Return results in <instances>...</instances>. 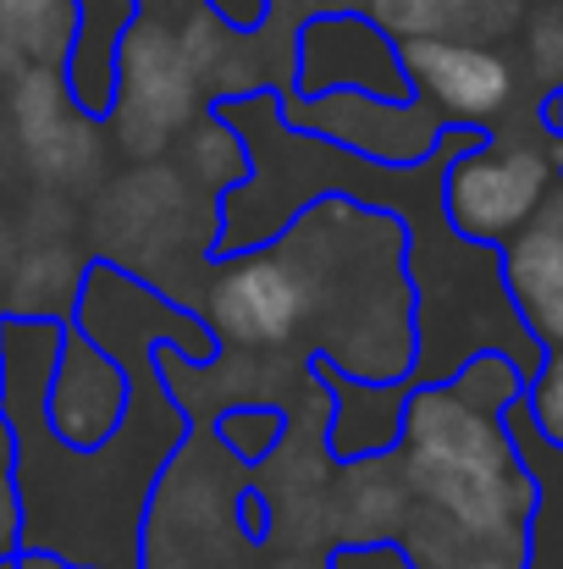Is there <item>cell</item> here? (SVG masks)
Returning <instances> with one entry per match:
<instances>
[{
    "label": "cell",
    "instance_id": "cell-14",
    "mask_svg": "<svg viewBox=\"0 0 563 569\" xmlns=\"http://www.w3.org/2000/svg\"><path fill=\"white\" fill-rule=\"evenodd\" d=\"M72 33V0H0V39L33 61V67H61Z\"/></svg>",
    "mask_w": 563,
    "mask_h": 569
},
{
    "label": "cell",
    "instance_id": "cell-10",
    "mask_svg": "<svg viewBox=\"0 0 563 569\" xmlns=\"http://www.w3.org/2000/svg\"><path fill=\"white\" fill-rule=\"evenodd\" d=\"M17 133L33 156V167L44 161V172L67 178L78 172V161L89 167L94 161V117H83L72 100H67V83H61V67H22L17 78Z\"/></svg>",
    "mask_w": 563,
    "mask_h": 569
},
{
    "label": "cell",
    "instance_id": "cell-1",
    "mask_svg": "<svg viewBox=\"0 0 563 569\" xmlns=\"http://www.w3.org/2000/svg\"><path fill=\"white\" fill-rule=\"evenodd\" d=\"M72 321L128 371V409L100 448H67L50 431L44 387L61 343L56 316H0V420L11 426V481L22 503V553L67 569H144V520L161 465L183 448L188 403L155 371L172 343L215 366V332L111 260H89Z\"/></svg>",
    "mask_w": 563,
    "mask_h": 569
},
{
    "label": "cell",
    "instance_id": "cell-5",
    "mask_svg": "<svg viewBox=\"0 0 563 569\" xmlns=\"http://www.w3.org/2000/svg\"><path fill=\"white\" fill-rule=\"evenodd\" d=\"M204 106V78L193 72L183 39L167 22H128L117 50V94H111V128L122 150L155 156L167 139H178Z\"/></svg>",
    "mask_w": 563,
    "mask_h": 569
},
{
    "label": "cell",
    "instance_id": "cell-24",
    "mask_svg": "<svg viewBox=\"0 0 563 569\" xmlns=\"http://www.w3.org/2000/svg\"><path fill=\"white\" fill-rule=\"evenodd\" d=\"M11 476V426L0 420V481Z\"/></svg>",
    "mask_w": 563,
    "mask_h": 569
},
{
    "label": "cell",
    "instance_id": "cell-9",
    "mask_svg": "<svg viewBox=\"0 0 563 569\" xmlns=\"http://www.w3.org/2000/svg\"><path fill=\"white\" fill-rule=\"evenodd\" d=\"M122 409H128V371H122V360L67 316L56 360H50V387H44L50 431L67 448H100L117 431Z\"/></svg>",
    "mask_w": 563,
    "mask_h": 569
},
{
    "label": "cell",
    "instance_id": "cell-11",
    "mask_svg": "<svg viewBox=\"0 0 563 569\" xmlns=\"http://www.w3.org/2000/svg\"><path fill=\"white\" fill-rule=\"evenodd\" d=\"M310 377H321V387L338 398L332 409V453L349 465V459H365V453H386L398 442V426H403V392L409 381H371V377H349L332 355L310 349L304 360Z\"/></svg>",
    "mask_w": 563,
    "mask_h": 569
},
{
    "label": "cell",
    "instance_id": "cell-2",
    "mask_svg": "<svg viewBox=\"0 0 563 569\" xmlns=\"http://www.w3.org/2000/svg\"><path fill=\"white\" fill-rule=\"evenodd\" d=\"M398 470L431 515L481 542H531L536 481L497 409L470 403L453 381H420L403 392Z\"/></svg>",
    "mask_w": 563,
    "mask_h": 569
},
{
    "label": "cell",
    "instance_id": "cell-4",
    "mask_svg": "<svg viewBox=\"0 0 563 569\" xmlns=\"http://www.w3.org/2000/svg\"><path fill=\"white\" fill-rule=\"evenodd\" d=\"M559 161L536 139H514L497 122L459 144L442 167V216L470 243H503L514 238L553 189Z\"/></svg>",
    "mask_w": 563,
    "mask_h": 569
},
{
    "label": "cell",
    "instance_id": "cell-17",
    "mask_svg": "<svg viewBox=\"0 0 563 569\" xmlns=\"http://www.w3.org/2000/svg\"><path fill=\"white\" fill-rule=\"evenodd\" d=\"M215 437H221L243 465H260V459L282 442V415H277L271 403H238V409H227V415H221Z\"/></svg>",
    "mask_w": 563,
    "mask_h": 569
},
{
    "label": "cell",
    "instance_id": "cell-13",
    "mask_svg": "<svg viewBox=\"0 0 563 569\" xmlns=\"http://www.w3.org/2000/svg\"><path fill=\"white\" fill-rule=\"evenodd\" d=\"M497 271H503L509 305L525 321V332L542 349L563 343V238L559 232H547L542 221H525L514 238L497 243Z\"/></svg>",
    "mask_w": 563,
    "mask_h": 569
},
{
    "label": "cell",
    "instance_id": "cell-12",
    "mask_svg": "<svg viewBox=\"0 0 563 569\" xmlns=\"http://www.w3.org/2000/svg\"><path fill=\"white\" fill-rule=\"evenodd\" d=\"M139 17V0H72V33H67V56H61V83L67 100L83 117H105L111 94H117V50L128 22Z\"/></svg>",
    "mask_w": 563,
    "mask_h": 569
},
{
    "label": "cell",
    "instance_id": "cell-6",
    "mask_svg": "<svg viewBox=\"0 0 563 569\" xmlns=\"http://www.w3.org/2000/svg\"><path fill=\"white\" fill-rule=\"evenodd\" d=\"M282 106V122L293 133H315V139H332L365 161H381V167H414L425 161L442 133L453 122H442L425 100H381V94H365V89H321V94H277Z\"/></svg>",
    "mask_w": 563,
    "mask_h": 569
},
{
    "label": "cell",
    "instance_id": "cell-7",
    "mask_svg": "<svg viewBox=\"0 0 563 569\" xmlns=\"http://www.w3.org/2000/svg\"><path fill=\"white\" fill-rule=\"evenodd\" d=\"M409 89L453 128H492L514 106V61L481 39L459 33H409L398 39Z\"/></svg>",
    "mask_w": 563,
    "mask_h": 569
},
{
    "label": "cell",
    "instance_id": "cell-25",
    "mask_svg": "<svg viewBox=\"0 0 563 569\" xmlns=\"http://www.w3.org/2000/svg\"><path fill=\"white\" fill-rule=\"evenodd\" d=\"M0 569H22V565H17V559H11V565H0Z\"/></svg>",
    "mask_w": 563,
    "mask_h": 569
},
{
    "label": "cell",
    "instance_id": "cell-22",
    "mask_svg": "<svg viewBox=\"0 0 563 569\" xmlns=\"http://www.w3.org/2000/svg\"><path fill=\"white\" fill-rule=\"evenodd\" d=\"M243 531H249L254 542L271 531V520H265V498H260V492H249V498H243Z\"/></svg>",
    "mask_w": 563,
    "mask_h": 569
},
{
    "label": "cell",
    "instance_id": "cell-18",
    "mask_svg": "<svg viewBox=\"0 0 563 569\" xmlns=\"http://www.w3.org/2000/svg\"><path fill=\"white\" fill-rule=\"evenodd\" d=\"M525 409H531V426L553 442V448H563V343H553V349H542V366L525 377Z\"/></svg>",
    "mask_w": 563,
    "mask_h": 569
},
{
    "label": "cell",
    "instance_id": "cell-3",
    "mask_svg": "<svg viewBox=\"0 0 563 569\" xmlns=\"http://www.w3.org/2000/svg\"><path fill=\"white\" fill-rule=\"evenodd\" d=\"M315 249L310 221L282 227L271 243L215 254V277L204 293V327L232 349H288L299 327L315 316Z\"/></svg>",
    "mask_w": 563,
    "mask_h": 569
},
{
    "label": "cell",
    "instance_id": "cell-21",
    "mask_svg": "<svg viewBox=\"0 0 563 569\" xmlns=\"http://www.w3.org/2000/svg\"><path fill=\"white\" fill-rule=\"evenodd\" d=\"M22 553V503H17V481H0V565H11Z\"/></svg>",
    "mask_w": 563,
    "mask_h": 569
},
{
    "label": "cell",
    "instance_id": "cell-23",
    "mask_svg": "<svg viewBox=\"0 0 563 569\" xmlns=\"http://www.w3.org/2000/svg\"><path fill=\"white\" fill-rule=\"evenodd\" d=\"M536 122H542L547 133H559L563 139V89L559 94H547V106H542V117H536Z\"/></svg>",
    "mask_w": 563,
    "mask_h": 569
},
{
    "label": "cell",
    "instance_id": "cell-8",
    "mask_svg": "<svg viewBox=\"0 0 563 569\" xmlns=\"http://www.w3.org/2000/svg\"><path fill=\"white\" fill-rule=\"evenodd\" d=\"M321 89H365L381 100H409V72L398 61V39L375 22L371 11H315L299 28V61H293V94Z\"/></svg>",
    "mask_w": 563,
    "mask_h": 569
},
{
    "label": "cell",
    "instance_id": "cell-15",
    "mask_svg": "<svg viewBox=\"0 0 563 569\" xmlns=\"http://www.w3.org/2000/svg\"><path fill=\"white\" fill-rule=\"evenodd\" d=\"M188 144H193V150H188L193 172H199L204 183H215V193L238 189V183L249 178V144H243V133H238L221 111H210V122H199Z\"/></svg>",
    "mask_w": 563,
    "mask_h": 569
},
{
    "label": "cell",
    "instance_id": "cell-20",
    "mask_svg": "<svg viewBox=\"0 0 563 569\" xmlns=\"http://www.w3.org/2000/svg\"><path fill=\"white\" fill-rule=\"evenodd\" d=\"M332 569H420L414 553L392 537H371V542H343L332 553Z\"/></svg>",
    "mask_w": 563,
    "mask_h": 569
},
{
    "label": "cell",
    "instance_id": "cell-19",
    "mask_svg": "<svg viewBox=\"0 0 563 569\" xmlns=\"http://www.w3.org/2000/svg\"><path fill=\"white\" fill-rule=\"evenodd\" d=\"M448 0H365L375 22L392 33V39H409V33H436V17H442Z\"/></svg>",
    "mask_w": 563,
    "mask_h": 569
},
{
    "label": "cell",
    "instance_id": "cell-16",
    "mask_svg": "<svg viewBox=\"0 0 563 569\" xmlns=\"http://www.w3.org/2000/svg\"><path fill=\"white\" fill-rule=\"evenodd\" d=\"M525 11H531V0H448L442 17H436V33H459V39L492 44V39L514 33L525 22Z\"/></svg>",
    "mask_w": 563,
    "mask_h": 569
}]
</instances>
